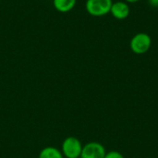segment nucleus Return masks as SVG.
Masks as SVG:
<instances>
[{
    "label": "nucleus",
    "mask_w": 158,
    "mask_h": 158,
    "mask_svg": "<svg viewBox=\"0 0 158 158\" xmlns=\"http://www.w3.org/2000/svg\"><path fill=\"white\" fill-rule=\"evenodd\" d=\"M152 46V39L151 36L145 32H139L135 34L131 42L130 47L131 51L136 55H143L149 51Z\"/></svg>",
    "instance_id": "nucleus-1"
},
{
    "label": "nucleus",
    "mask_w": 158,
    "mask_h": 158,
    "mask_svg": "<svg viewBox=\"0 0 158 158\" xmlns=\"http://www.w3.org/2000/svg\"><path fill=\"white\" fill-rule=\"evenodd\" d=\"M78 158H81V157H78Z\"/></svg>",
    "instance_id": "nucleus-11"
},
{
    "label": "nucleus",
    "mask_w": 158,
    "mask_h": 158,
    "mask_svg": "<svg viewBox=\"0 0 158 158\" xmlns=\"http://www.w3.org/2000/svg\"><path fill=\"white\" fill-rule=\"evenodd\" d=\"M104 158H124L121 153L118 152V151H110L107 152Z\"/></svg>",
    "instance_id": "nucleus-8"
},
{
    "label": "nucleus",
    "mask_w": 158,
    "mask_h": 158,
    "mask_svg": "<svg viewBox=\"0 0 158 158\" xmlns=\"http://www.w3.org/2000/svg\"><path fill=\"white\" fill-rule=\"evenodd\" d=\"M77 0H53L54 7L61 13L69 12L76 6Z\"/></svg>",
    "instance_id": "nucleus-6"
},
{
    "label": "nucleus",
    "mask_w": 158,
    "mask_h": 158,
    "mask_svg": "<svg viewBox=\"0 0 158 158\" xmlns=\"http://www.w3.org/2000/svg\"><path fill=\"white\" fill-rule=\"evenodd\" d=\"M110 13L117 19H125L130 16L131 8L125 1H117L112 4Z\"/></svg>",
    "instance_id": "nucleus-5"
},
{
    "label": "nucleus",
    "mask_w": 158,
    "mask_h": 158,
    "mask_svg": "<svg viewBox=\"0 0 158 158\" xmlns=\"http://www.w3.org/2000/svg\"><path fill=\"white\" fill-rule=\"evenodd\" d=\"M149 4L154 6V7H158V0H148Z\"/></svg>",
    "instance_id": "nucleus-9"
},
{
    "label": "nucleus",
    "mask_w": 158,
    "mask_h": 158,
    "mask_svg": "<svg viewBox=\"0 0 158 158\" xmlns=\"http://www.w3.org/2000/svg\"><path fill=\"white\" fill-rule=\"evenodd\" d=\"M39 158H64L61 151L53 146H47L41 150Z\"/></svg>",
    "instance_id": "nucleus-7"
},
{
    "label": "nucleus",
    "mask_w": 158,
    "mask_h": 158,
    "mask_svg": "<svg viewBox=\"0 0 158 158\" xmlns=\"http://www.w3.org/2000/svg\"><path fill=\"white\" fill-rule=\"evenodd\" d=\"M82 147L83 145L78 138L69 136L63 141L61 146V153L63 156L67 158L81 157Z\"/></svg>",
    "instance_id": "nucleus-3"
},
{
    "label": "nucleus",
    "mask_w": 158,
    "mask_h": 158,
    "mask_svg": "<svg viewBox=\"0 0 158 158\" xmlns=\"http://www.w3.org/2000/svg\"><path fill=\"white\" fill-rule=\"evenodd\" d=\"M140 0H125V2L126 3H130V4H134V3H137V2H139Z\"/></svg>",
    "instance_id": "nucleus-10"
},
{
    "label": "nucleus",
    "mask_w": 158,
    "mask_h": 158,
    "mask_svg": "<svg viewBox=\"0 0 158 158\" xmlns=\"http://www.w3.org/2000/svg\"><path fill=\"white\" fill-rule=\"evenodd\" d=\"M106 154L105 146L98 142H90L83 145L81 158H104Z\"/></svg>",
    "instance_id": "nucleus-4"
},
{
    "label": "nucleus",
    "mask_w": 158,
    "mask_h": 158,
    "mask_svg": "<svg viewBox=\"0 0 158 158\" xmlns=\"http://www.w3.org/2000/svg\"><path fill=\"white\" fill-rule=\"evenodd\" d=\"M112 4V0H87L85 8L93 17H103L110 13Z\"/></svg>",
    "instance_id": "nucleus-2"
}]
</instances>
